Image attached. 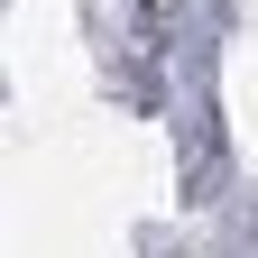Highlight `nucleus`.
Masks as SVG:
<instances>
[]
</instances>
